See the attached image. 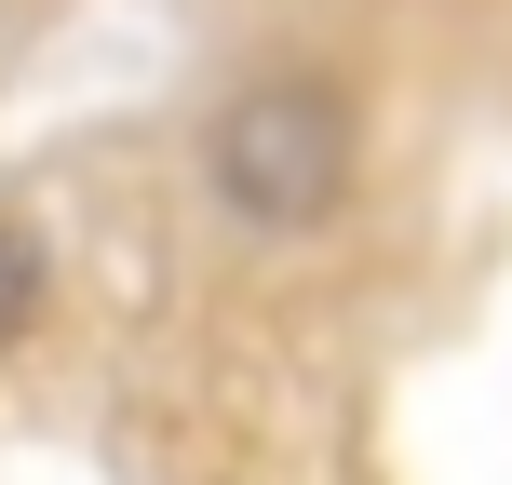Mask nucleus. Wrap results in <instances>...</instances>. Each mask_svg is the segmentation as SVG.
Wrapping results in <instances>:
<instances>
[{"label": "nucleus", "instance_id": "obj_1", "mask_svg": "<svg viewBox=\"0 0 512 485\" xmlns=\"http://www.w3.org/2000/svg\"><path fill=\"white\" fill-rule=\"evenodd\" d=\"M351 162H364V122L324 68H270L203 122V176L243 230H324L351 203Z\"/></svg>", "mask_w": 512, "mask_h": 485}, {"label": "nucleus", "instance_id": "obj_2", "mask_svg": "<svg viewBox=\"0 0 512 485\" xmlns=\"http://www.w3.org/2000/svg\"><path fill=\"white\" fill-rule=\"evenodd\" d=\"M27 324H41V243H27V216L0 203V351H14Z\"/></svg>", "mask_w": 512, "mask_h": 485}]
</instances>
